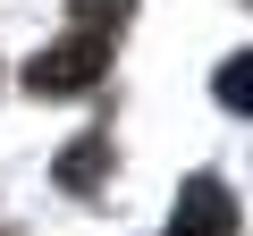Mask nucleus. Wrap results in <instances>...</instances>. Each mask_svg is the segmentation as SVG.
I'll list each match as a JSON object with an SVG mask.
<instances>
[{"mask_svg": "<svg viewBox=\"0 0 253 236\" xmlns=\"http://www.w3.org/2000/svg\"><path fill=\"white\" fill-rule=\"evenodd\" d=\"M101 68H110V42H101V34H68V42H51V51L26 59V84H34L42 101H59V93H84Z\"/></svg>", "mask_w": 253, "mask_h": 236, "instance_id": "obj_1", "label": "nucleus"}, {"mask_svg": "<svg viewBox=\"0 0 253 236\" xmlns=\"http://www.w3.org/2000/svg\"><path fill=\"white\" fill-rule=\"evenodd\" d=\"M219 101H228L236 118H253V51H236V59L219 68Z\"/></svg>", "mask_w": 253, "mask_h": 236, "instance_id": "obj_4", "label": "nucleus"}, {"mask_svg": "<svg viewBox=\"0 0 253 236\" xmlns=\"http://www.w3.org/2000/svg\"><path fill=\"white\" fill-rule=\"evenodd\" d=\"M68 9H76V26L93 34V26H110V17H126V0H68Z\"/></svg>", "mask_w": 253, "mask_h": 236, "instance_id": "obj_5", "label": "nucleus"}, {"mask_svg": "<svg viewBox=\"0 0 253 236\" xmlns=\"http://www.w3.org/2000/svg\"><path fill=\"white\" fill-rule=\"evenodd\" d=\"M101 169H110V135H84V144L59 152V186H68V194H93Z\"/></svg>", "mask_w": 253, "mask_h": 236, "instance_id": "obj_3", "label": "nucleus"}, {"mask_svg": "<svg viewBox=\"0 0 253 236\" xmlns=\"http://www.w3.org/2000/svg\"><path fill=\"white\" fill-rule=\"evenodd\" d=\"M169 236H236V194H228L219 177H186Z\"/></svg>", "mask_w": 253, "mask_h": 236, "instance_id": "obj_2", "label": "nucleus"}]
</instances>
